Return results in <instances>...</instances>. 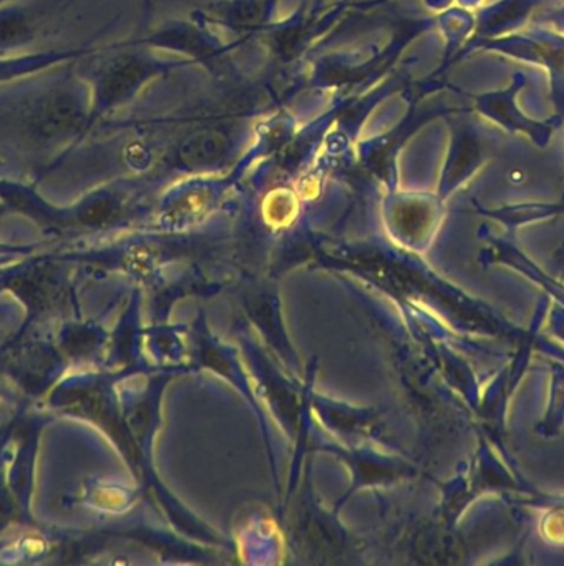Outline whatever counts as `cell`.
I'll use <instances>...</instances> for the list:
<instances>
[{"label":"cell","mask_w":564,"mask_h":566,"mask_svg":"<svg viewBox=\"0 0 564 566\" xmlns=\"http://www.w3.org/2000/svg\"><path fill=\"white\" fill-rule=\"evenodd\" d=\"M526 75L523 72H516L511 75L506 87L484 92L473 97L474 111L508 134L523 135L537 148H546L554 132L564 124V120L557 115H553L547 120H534L521 111L518 105V95L526 87Z\"/></svg>","instance_id":"obj_1"},{"label":"cell","mask_w":564,"mask_h":566,"mask_svg":"<svg viewBox=\"0 0 564 566\" xmlns=\"http://www.w3.org/2000/svg\"><path fill=\"white\" fill-rule=\"evenodd\" d=\"M484 51L546 67L551 78V95L557 117L564 120V38L547 34H508L503 38L483 39Z\"/></svg>","instance_id":"obj_2"},{"label":"cell","mask_w":564,"mask_h":566,"mask_svg":"<svg viewBox=\"0 0 564 566\" xmlns=\"http://www.w3.org/2000/svg\"><path fill=\"white\" fill-rule=\"evenodd\" d=\"M540 0H500L490 14L481 19L480 32L484 39L503 38L511 29L520 28Z\"/></svg>","instance_id":"obj_3"},{"label":"cell","mask_w":564,"mask_h":566,"mask_svg":"<svg viewBox=\"0 0 564 566\" xmlns=\"http://www.w3.org/2000/svg\"><path fill=\"white\" fill-rule=\"evenodd\" d=\"M70 59V52H52V54L30 55V57L0 59V82L12 81L29 72L39 71L46 65L59 64Z\"/></svg>","instance_id":"obj_4"}]
</instances>
